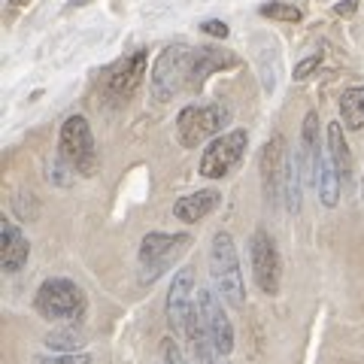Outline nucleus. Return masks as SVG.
Segmentation results:
<instances>
[{
	"label": "nucleus",
	"instance_id": "f257e3e1",
	"mask_svg": "<svg viewBox=\"0 0 364 364\" xmlns=\"http://www.w3.org/2000/svg\"><path fill=\"white\" fill-rule=\"evenodd\" d=\"M210 277L213 289L219 291L225 304L240 310L246 304V286H243V270H240V255H237V243L228 231H215L210 243Z\"/></svg>",
	"mask_w": 364,
	"mask_h": 364
},
{
	"label": "nucleus",
	"instance_id": "f03ea898",
	"mask_svg": "<svg viewBox=\"0 0 364 364\" xmlns=\"http://www.w3.org/2000/svg\"><path fill=\"white\" fill-rule=\"evenodd\" d=\"M33 310L49 322H79L88 310V298L73 279L52 277L33 294Z\"/></svg>",
	"mask_w": 364,
	"mask_h": 364
},
{
	"label": "nucleus",
	"instance_id": "7ed1b4c3",
	"mask_svg": "<svg viewBox=\"0 0 364 364\" xmlns=\"http://www.w3.org/2000/svg\"><path fill=\"white\" fill-rule=\"evenodd\" d=\"M191 58H195V49H188V46H167L155 58L149 73V91L158 104H167L182 88H188Z\"/></svg>",
	"mask_w": 364,
	"mask_h": 364
},
{
	"label": "nucleus",
	"instance_id": "20e7f679",
	"mask_svg": "<svg viewBox=\"0 0 364 364\" xmlns=\"http://www.w3.org/2000/svg\"><path fill=\"white\" fill-rule=\"evenodd\" d=\"M58 155L70 164L79 176H95L100 167V155L95 146V134L85 116H70L61 124L58 136Z\"/></svg>",
	"mask_w": 364,
	"mask_h": 364
},
{
	"label": "nucleus",
	"instance_id": "39448f33",
	"mask_svg": "<svg viewBox=\"0 0 364 364\" xmlns=\"http://www.w3.org/2000/svg\"><path fill=\"white\" fill-rule=\"evenodd\" d=\"M228 109L222 104H200L186 107L176 116V136L186 149H198L200 143L222 136V128L228 124Z\"/></svg>",
	"mask_w": 364,
	"mask_h": 364
},
{
	"label": "nucleus",
	"instance_id": "423d86ee",
	"mask_svg": "<svg viewBox=\"0 0 364 364\" xmlns=\"http://www.w3.org/2000/svg\"><path fill=\"white\" fill-rule=\"evenodd\" d=\"M146 64H149L146 49H134L131 55H124V58H119L112 67H107L104 79H100L104 100H109V104H128V100L134 97V91L143 82Z\"/></svg>",
	"mask_w": 364,
	"mask_h": 364
},
{
	"label": "nucleus",
	"instance_id": "0eeeda50",
	"mask_svg": "<svg viewBox=\"0 0 364 364\" xmlns=\"http://www.w3.org/2000/svg\"><path fill=\"white\" fill-rule=\"evenodd\" d=\"M246 146H249V134L243 128L228 131L222 136H215V140H210V146L203 149L200 164H198L200 176L203 179H225L237 164L243 161Z\"/></svg>",
	"mask_w": 364,
	"mask_h": 364
},
{
	"label": "nucleus",
	"instance_id": "6e6552de",
	"mask_svg": "<svg viewBox=\"0 0 364 364\" xmlns=\"http://www.w3.org/2000/svg\"><path fill=\"white\" fill-rule=\"evenodd\" d=\"M191 243L188 234H161V231H152L143 237L140 243V282H155L161 273L170 267L182 249Z\"/></svg>",
	"mask_w": 364,
	"mask_h": 364
},
{
	"label": "nucleus",
	"instance_id": "1a4fd4ad",
	"mask_svg": "<svg viewBox=\"0 0 364 364\" xmlns=\"http://www.w3.org/2000/svg\"><path fill=\"white\" fill-rule=\"evenodd\" d=\"M249 261H252L255 286L264 294H277L279 282H282V258H279V249L273 243V237L264 228H258V231L249 237Z\"/></svg>",
	"mask_w": 364,
	"mask_h": 364
},
{
	"label": "nucleus",
	"instance_id": "9d476101",
	"mask_svg": "<svg viewBox=\"0 0 364 364\" xmlns=\"http://www.w3.org/2000/svg\"><path fill=\"white\" fill-rule=\"evenodd\" d=\"M198 313L203 318V328L213 340V349L219 358H228L234 352V325L225 313V301L219 291L213 289H198Z\"/></svg>",
	"mask_w": 364,
	"mask_h": 364
},
{
	"label": "nucleus",
	"instance_id": "9b49d317",
	"mask_svg": "<svg viewBox=\"0 0 364 364\" xmlns=\"http://www.w3.org/2000/svg\"><path fill=\"white\" fill-rule=\"evenodd\" d=\"M289 161L291 155L286 149V136L273 134L261 149V188H264L267 203H279V198H286V176H289Z\"/></svg>",
	"mask_w": 364,
	"mask_h": 364
},
{
	"label": "nucleus",
	"instance_id": "f8f14e48",
	"mask_svg": "<svg viewBox=\"0 0 364 364\" xmlns=\"http://www.w3.org/2000/svg\"><path fill=\"white\" fill-rule=\"evenodd\" d=\"M195 306H198V294H195V270L191 267H182L173 282H170V291H167V322L176 334H186L188 331V322L195 316Z\"/></svg>",
	"mask_w": 364,
	"mask_h": 364
},
{
	"label": "nucleus",
	"instance_id": "ddd939ff",
	"mask_svg": "<svg viewBox=\"0 0 364 364\" xmlns=\"http://www.w3.org/2000/svg\"><path fill=\"white\" fill-rule=\"evenodd\" d=\"M325 149L318 143V116L306 112L304 116V128H301V149H298V164L304 170V179L316 188L318 186V167H322Z\"/></svg>",
	"mask_w": 364,
	"mask_h": 364
},
{
	"label": "nucleus",
	"instance_id": "4468645a",
	"mask_svg": "<svg viewBox=\"0 0 364 364\" xmlns=\"http://www.w3.org/2000/svg\"><path fill=\"white\" fill-rule=\"evenodd\" d=\"M28 255H31L28 237L21 234V228L16 222L4 219V225H0V267L6 273H18L28 264Z\"/></svg>",
	"mask_w": 364,
	"mask_h": 364
},
{
	"label": "nucleus",
	"instance_id": "2eb2a0df",
	"mask_svg": "<svg viewBox=\"0 0 364 364\" xmlns=\"http://www.w3.org/2000/svg\"><path fill=\"white\" fill-rule=\"evenodd\" d=\"M240 58L231 52H219L213 46H203V49H195V58H191V73H188V91H200L207 76L215 70H228V67H237Z\"/></svg>",
	"mask_w": 364,
	"mask_h": 364
},
{
	"label": "nucleus",
	"instance_id": "dca6fc26",
	"mask_svg": "<svg viewBox=\"0 0 364 364\" xmlns=\"http://www.w3.org/2000/svg\"><path fill=\"white\" fill-rule=\"evenodd\" d=\"M222 203V195L215 188H200L195 191V195H186V198H179L173 203V215L179 222H186V225H195L200 219H207L210 213H215V207Z\"/></svg>",
	"mask_w": 364,
	"mask_h": 364
},
{
	"label": "nucleus",
	"instance_id": "f3484780",
	"mask_svg": "<svg viewBox=\"0 0 364 364\" xmlns=\"http://www.w3.org/2000/svg\"><path fill=\"white\" fill-rule=\"evenodd\" d=\"M328 158H331V164L340 173V179L346 182L352 176V152H349V143L343 136V122L328 124Z\"/></svg>",
	"mask_w": 364,
	"mask_h": 364
},
{
	"label": "nucleus",
	"instance_id": "a211bd4d",
	"mask_svg": "<svg viewBox=\"0 0 364 364\" xmlns=\"http://www.w3.org/2000/svg\"><path fill=\"white\" fill-rule=\"evenodd\" d=\"M337 109H340V122L343 128L349 131H361L364 128V85H352L346 88L337 100Z\"/></svg>",
	"mask_w": 364,
	"mask_h": 364
},
{
	"label": "nucleus",
	"instance_id": "6ab92c4d",
	"mask_svg": "<svg viewBox=\"0 0 364 364\" xmlns=\"http://www.w3.org/2000/svg\"><path fill=\"white\" fill-rule=\"evenodd\" d=\"M340 186H343V179H340V173L334 170L331 158H328V149H325V158H322V167H318V200L325 203L328 210H334L340 203Z\"/></svg>",
	"mask_w": 364,
	"mask_h": 364
},
{
	"label": "nucleus",
	"instance_id": "aec40b11",
	"mask_svg": "<svg viewBox=\"0 0 364 364\" xmlns=\"http://www.w3.org/2000/svg\"><path fill=\"white\" fill-rule=\"evenodd\" d=\"M85 343V334L79 328H58V331H49L46 334V346L49 349H58V352H76L79 346Z\"/></svg>",
	"mask_w": 364,
	"mask_h": 364
},
{
	"label": "nucleus",
	"instance_id": "412c9836",
	"mask_svg": "<svg viewBox=\"0 0 364 364\" xmlns=\"http://www.w3.org/2000/svg\"><path fill=\"white\" fill-rule=\"evenodd\" d=\"M264 18H277V21H301V6L294 4H282V0H270V4H264L258 9Z\"/></svg>",
	"mask_w": 364,
	"mask_h": 364
},
{
	"label": "nucleus",
	"instance_id": "4be33fe9",
	"mask_svg": "<svg viewBox=\"0 0 364 364\" xmlns=\"http://www.w3.org/2000/svg\"><path fill=\"white\" fill-rule=\"evenodd\" d=\"M37 364H95L88 352H55V355H37Z\"/></svg>",
	"mask_w": 364,
	"mask_h": 364
},
{
	"label": "nucleus",
	"instance_id": "5701e85b",
	"mask_svg": "<svg viewBox=\"0 0 364 364\" xmlns=\"http://www.w3.org/2000/svg\"><path fill=\"white\" fill-rule=\"evenodd\" d=\"M46 170H49L46 176H49V182H55V186H70V176H67V173H76V170H73L70 164H67L61 155H58V158H52L49 167H46Z\"/></svg>",
	"mask_w": 364,
	"mask_h": 364
},
{
	"label": "nucleus",
	"instance_id": "b1692460",
	"mask_svg": "<svg viewBox=\"0 0 364 364\" xmlns=\"http://www.w3.org/2000/svg\"><path fill=\"white\" fill-rule=\"evenodd\" d=\"M318 67H322V55H310V58H304V61H298L294 64V79H298V82H304V79H310Z\"/></svg>",
	"mask_w": 364,
	"mask_h": 364
},
{
	"label": "nucleus",
	"instance_id": "393cba45",
	"mask_svg": "<svg viewBox=\"0 0 364 364\" xmlns=\"http://www.w3.org/2000/svg\"><path fill=\"white\" fill-rule=\"evenodd\" d=\"M161 358H164V364H188V358L182 355V349L173 343V337L161 340Z\"/></svg>",
	"mask_w": 364,
	"mask_h": 364
},
{
	"label": "nucleus",
	"instance_id": "a878e982",
	"mask_svg": "<svg viewBox=\"0 0 364 364\" xmlns=\"http://www.w3.org/2000/svg\"><path fill=\"white\" fill-rule=\"evenodd\" d=\"M200 31H203V33H210V37H219V40H225V37H228V25H225V21H219V18L203 21Z\"/></svg>",
	"mask_w": 364,
	"mask_h": 364
},
{
	"label": "nucleus",
	"instance_id": "bb28decb",
	"mask_svg": "<svg viewBox=\"0 0 364 364\" xmlns=\"http://www.w3.org/2000/svg\"><path fill=\"white\" fill-rule=\"evenodd\" d=\"M358 4H361V0H340L334 9H337V16H352L358 9Z\"/></svg>",
	"mask_w": 364,
	"mask_h": 364
},
{
	"label": "nucleus",
	"instance_id": "cd10ccee",
	"mask_svg": "<svg viewBox=\"0 0 364 364\" xmlns=\"http://www.w3.org/2000/svg\"><path fill=\"white\" fill-rule=\"evenodd\" d=\"M25 4H31V0H9V6H25Z\"/></svg>",
	"mask_w": 364,
	"mask_h": 364
},
{
	"label": "nucleus",
	"instance_id": "c85d7f7f",
	"mask_svg": "<svg viewBox=\"0 0 364 364\" xmlns=\"http://www.w3.org/2000/svg\"><path fill=\"white\" fill-rule=\"evenodd\" d=\"M361 200H364V182H361Z\"/></svg>",
	"mask_w": 364,
	"mask_h": 364
}]
</instances>
